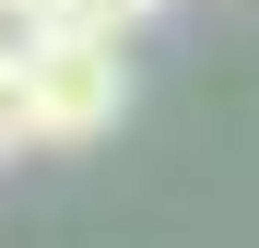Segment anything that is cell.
Returning a JSON list of instances; mask_svg holds the SVG:
<instances>
[{
    "instance_id": "cell-1",
    "label": "cell",
    "mask_w": 259,
    "mask_h": 248,
    "mask_svg": "<svg viewBox=\"0 0 259 248\" xmlns=\"http://www.w3.org/2000/svg\"><path fill=\"white\" fill-rule=\"evenodd\" d=\"M24 71H35V142H48V154L106 142L118 118H130V36H82V24H59Z\"/></svg>"
},
{
    "instance_id": "cell-2",
    "label": "cell",
    "mask_w": 259,
    "mask_h": 248,
    "mask_svg": "<svg viewBox=\"0 0 259 248\" xmlns=\"http://www.w3.org/2000/svg\"><path fill=\"white\" fill-rule=\"evenodd\" d=\"M24 142H35V71H24V59H0V165H12Z\"/></svg>"
},
{
    "instance_id": "cell-3",
    "label": "cell",
    "mask_w": 259,
    "mask_h": 248,
    "mask_svg": "<svg viewBox=\"0 0 259 248\" xmlns=\"http://www.w3.org/2000/svg\"><path fill=\"white\" fill-rule=\"evenodd\" d=\"M59 36V0H0V59H35Z\"/></svg>"
},
{
    "instance_id": "cell-4",
    "label": "cell",
    "mask_w": 259,
    "mask_h": 248,
    "mask_svg": "<svg viewBox=\"0 0 259 248\" xmlns=\"http://www.w3.org/2000/svg\"><path fill=\"white\" fill-rule=\"evenodd\" d=\"M59 24H82V36H142L153 0H59Z\"/></svg>"
}]
</instances>
